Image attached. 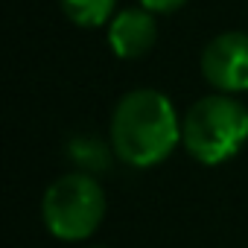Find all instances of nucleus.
I'll return each mask as SVG.
<instances>
[{
  "label": "nucleus",
  "instance_id": "obj_1",
  "mask_svg": "<svg viewBox=\"0 0 248 248\" xmlns=\"http://www.w3.org/2000/svg\"><path fill=\"white\" fill-rule=\"evenodd\" d=\"M181 143V120L172 102L152 88L126 93L111 117V146L129 167H155Z\"/></svg>",
  "mask_w": 248,
  "mask_h": 248
},
{
  "label": "nucleus",
  "instance_id": "obj_2",
  "mask_svg": "<svg viewBox=\"0 0 248 248\" xmlns=\"http://www.w3.org/2000/svg\"><path fill=\"white\" fill-rule=\"evenodd\" d=\"M248 138V111L225 96H202L181 120V143L199 164H222L239 152Z\"/></svg>",
  "mask_w": 248,
  "mask_h": 248
},
{
  "label": "nucleus",
  "instance_id": "obj_3",
  "mask_svg": "<svg viewBox=\"0 0 248 248\" xmlns=\"http://www.w3.org/2000/svg\"><path fill=\"white\" fill-rule=\"evenodd\" d=\"M44 225L53 236L64 242H76L91 236L105 216L102 187L91 172H67L50 184L41 202Z\"/></svg>",
  "mask_w": 248,
  "mask_h": 248
},
{
  "label": "nucleus",
  "instance_id": "obj_4",
  "mask_svg": "<svg viewBox=\"0 0 248 248\" xmlns=\"http://www.w3.org/2000/svg\"><path fill=\"white\" fill-rule=\"evenodd\" d=\"M204 79L222 93L248 91V32H222L202 53Z\"/></svg>",
  "mask_w": 248,
  "mask_h": 248
},
{
  "label": "nucleus",
  "instance_id": "obj_5",
  "mask_svg": "<svg viewBox=\"0 0 248 248\" xmlns=\"http://www.w3.org/2000/svg\"><path fill=\"white\" fill-rule=\"evenodd\" d=\"M158 41V24L146 6L123 9L108 21V44L120 59H140Z\"/></svg>",
  "mask_w": 248,
  "mask_h": 248
},
{
  "label": "nucleus",
  "instance_id": "obj_6",
  "mask_svg": "<svg viewBox=\"0 0 248 248\" xmlns=\"http://www.w3.org/2000/svg\"><path fill=\"white\" fill-rule=\"evenodd\" d=\"M117 0H62L64 15L79 27H102L114 18Z\"/></svg>",
  "mask_w": 248,
  "mask_h": 248
},
{
  "label": "nucleus",
  "instance_id": "obj_7",
  "mask_svg": "<svg viewBox=\"0 0 248 248\" xmlns=\"http://www.w3.org/2000/svg\"><path fill=\"white\" fill-rule=\"evenodd\" d=\"M67 152L76 161V167H82V172H102V170H108V161H111L105 143L96 138H76V140H70Z\"/></svg>",
  "mask_w": 248,
  "mask_h": 248
},
{
  "label": "nucleus",
  "instance_id": "obj_8",
  "mask_svg": "<svg viewBox=\"0 0 248 248\" xmlns=\"http://www.w3.org/2000/svg\"><path fill=\"white\" fill-rule=\"evenodd\" d=\"M187 3V0H140V6H146L149 12H175Z\"/></svg>",
  "mask_w": 248,
  "mask_h": 248
},
{
  "label": "nucleus",
  "instance_id": "obj_9",
  "mask_svg": "<svg viewBox=\"0 0 248 248\" xmlns=\"http://www.w3.org/2000/svg\"><path fill=\"white\" fill-rule=\"evenodd\" d=\"M96 248H99V245H96Z\"/></svg>",
  "mask_w": 248,
  "mask_h": 248
}]
</instances>
